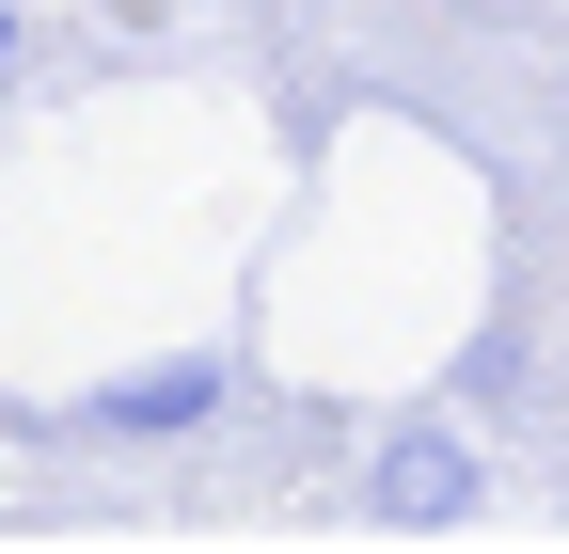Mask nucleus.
<instances>
[{"label":"nucleus","instance_id":"nucleus-1","mask_svg":"<svg viewBox=\"0 0 569 554\" xmlns=\"http://www.w3.org/2000/svg\"><path fill=\"white\" fill-rule=\"evenodd\" d=\"M490 507V459L459 444V428H396L380 459H365V523H396V538H443V523H475Z\"/></svg>","mask_w":569,"mask_h":554},{"label":"nucleus","instance_id":"nucleus-2","mask_svg":"<svg viewBox=\"0 0 569 554\" xmlns=\"http://www.w3.org/2000/svg\"><path fill=\"white\" fill-rule=\"evenodd\" d=\"M206 412H222V349H174V365L96 380V396H80V428H96V444H174V428H206Z\"/></svg>","mask_w":569,"mask_h":554},{"label":"nucleus","instance_id":"nucleus-3","mask_svg":"<svg viewBox=\"0 0 569 554\" xmlns=\"http://www.w3.org/2000/svg\"><path fill=\"white\" fill-rule=\"evenodd\" d=\"M0 63H17V17H0Z\"/></svg>","mask_w":569,"mask_h":554}]
</instances>
